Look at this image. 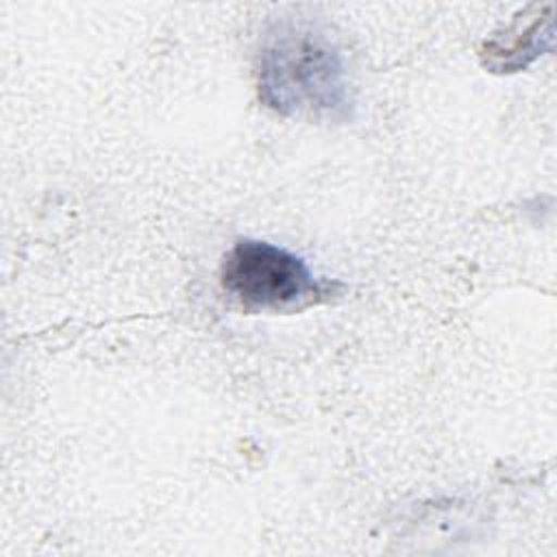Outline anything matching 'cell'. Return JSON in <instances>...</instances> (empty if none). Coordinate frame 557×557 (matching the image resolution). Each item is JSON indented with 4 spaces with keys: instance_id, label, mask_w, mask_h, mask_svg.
Wrapping results in <instances>:
<instances>
[{
    "instance_id": "6da1fadb",
    "label": "cell",
    "mask_w": 557,
    "mask_h": 557,
    "mask_svg": "<svg viewBox=\"0 0 557 557\" xmlns=\"http://www.w3.org/2000/svg\"><path fill=\"white\" fill-rule=\"evenodd\" d=\"M259 100L283 117L346 122L352 89L335 41L309 22H281L261 44L257 59Z\"/></svg>"
},
{
    "instance_id": "3957f363",
    "label": "cell",
    "mask_w": 557,
    "mask_h": 557,
    "mask_svg": "<svg viewBox=\"0 0 557 557\" xmlns=\"http://www.w3.org/2000/svg\"><path fill=\"white\" fill-rule=\"evenodd\" d=\"M553 20L550 13L540 20H533L524 30H518L516 35L505 33V37L494 35L490 41H485L483 57L485 65L496 67L498 72H516L520 67H527L533 59L542 54V39L550 41L553 37Z\"/></svg>"
},
{
    "instance_id": "7a4b0ae2",
    "label": "cell",
    "mask_w": 557,
    "mask_h": 557,
    "mask_svg": "<svg viewBox=\"0 0 557 557\" xmlns=\"http://www.w3.org/2000/svg\"><path fill=\"white\" fill-rule=\"evenodd\" d=\"M222 287L246 309L289 311L322 300L324 285L305 259L261 239H237L220 268Z\"/></svg>"
}]
</instances>
